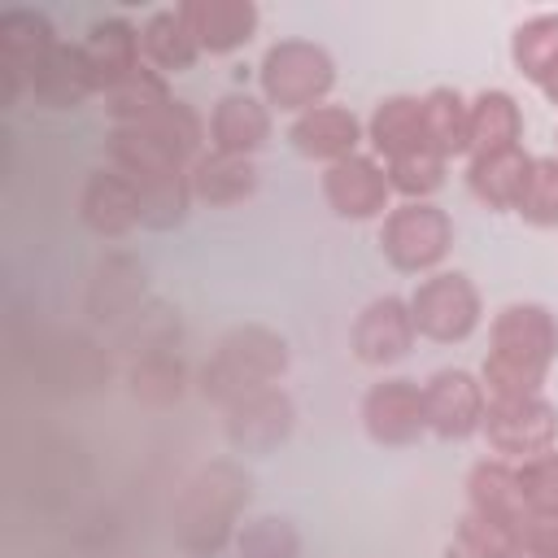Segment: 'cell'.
Instances as JSON below:
<instances>
[{
  "instance_id": "obj_36",
  "label": "cell",
  "mask_w": 558,
  "mask_h": 558,
  "mask_svg": "<svg viewBox=\"0 0 558 558\" xmlns=\"http://www.w3.org/2000/svg\"><path fill=\"white\" fill-rule=\"evenodd\" d=\"M453 554L458 558H519V527L466 510L453 527Z\"/></svg>"
},
{
  "instance_id": "obj_6",
  "label": "cell",
  "mask_w": 558,
  "mask_h": 558,
  "mask_svg": "<svg viewBox=\"0 0 558 558\" xmlns=\"http://www.w3.org/2000/svg\"><path fill=\"white\" fill-rule=\"evenodd\" d=\"M453 248V218L436 201H397L379 218V253L401 275H436Z\"/></svg>"
},
{
  "instance_id": "obj_7",
  "label": "cell",
  "mask_w": 558,
  "mask_h": 558,
  "mask_svg": "<svg viewBox=\"0 0 558 558\" xmlns=\"http://www.w3.org/2000/svg\"><path fill=\"white\" fill-rule=\"evenodd\" d=\"M405 301L414 314V331L432 344H462L484 323V296L466 270L423 275Z\"/></svg>"
},
{
  "instance_id": "obj_41",
  "label": "cell",
  "mask_w": 558,
  "mask_h": 558,
  "mask_svg": "<svg viewBox=\"0 0 558 558\" xmlns=\"http://www.w3.org/2000/svg\"><path fill=\"white\" fill-rule=\"evenodd\" d=\"M519 558H532V554H519Z\"/></svg>"
},
{
  "instance_id": "obj_19",
  "label": "cell",
  "mask_w": 558,
  "mask_h": 558,
  "mask_svg": "<svg viewBox=\"0 0 558 558\" xmlns=\"http://www.w3.org/2000/svg\"><path fill=\"white\" fill-rule=\"evenodd\" d=\"M275 135V109L253 92H222L209 109V148L257 157Z\"/></svg>"
},
{
  "instance_id": "obj_18",
  "label": "cell",
  "mask_w": 558,
  "mask_h": 558,
  "mask_svg": "<svg viewBox=\"0 0 558 558\" xmlns=\"http://www.w3.org/2000/svg\"><path fill=\"white\" fill-rule=\"evenodd\" d=\"M78 222L96 240L131 235L140 227V192H135V183L113 166L92 170L83 179V187H78Z\"/></svg>"
},
{
  "instance_id": "obj_40",
  "label": "cell",
  "mask_w": 558,
  "mask_h": 558,
  "mask_svg": "<svg viewBox=\"0 0 558 558\" xmlns=\"http://www.w3.org/2000/svg\"><path fill=\"white\" fill-rule=\"evenodd\" d=\"M536 92H541V96H545L549 105H558V61H554V65L545 70V78L536 83Z\"/></svg>"
},
{
  "instance_id": "obj_25",
  "label": "cell",
  "mask_w": 558,
  "mask_h": 558,
  "mask_svg": "<svg viewBox=\"0 0 558 558\" xmlns=\"http://www.w3.org/2000/svg\"><path fill=\"white\" fill-rule=\"evenodd\" d=\"M527 166H532V153H523V144L501 148V153H480L466 161V187L484 209H497V214L514 209L519 187L527 179Z\"/></svg>"
},
{
  "instance_id": "obj_30",
  "label": "cell",
  "mask_w": 558,
  "mask_h": 558,
  "mask_svg": "<svg viewBox=\"0 0 558 558\" xmlns=\"http://www.w3.org/2000/svg\"><path fill=\"white\" fill-rule=\"evenodd\" d=\"M140 192V227L148 231H174L187 222L192 214V179L187 170H166V174H153L144 183H135Z\"/></svg>"
},
{
  "instance_id": "obj_15",
  "label": "cell",
  "mask_w": 558,
  "mask_h": 558,
  "mask_svg": "<svg viewBox=\"0 0 558 558\" xmlns=\"http://www.w3.org/2000/svg\"><path fill=\"white\" fill-rule=\"evenodd\" d=\"M144 301H148V270L135 253L113 248L92 266V279L83 292V310L92 314V323L122 327Z\"/></svg>"
},
{
  "instance_id": "obj_38",
  "label": "cell",
  "mask_w": 558,
  "mask_h": 558,
  "mask_svg": "<svg viewBox=\"0 0 558 558\" xmlns=\"http://www.w3.org/2000/svg\"><path fill=\"white\" fill-rule=\"evenodd\" d=\"M514 484H519L523 519L558 514V449H545L536 458L514 462Z\"/></svg>"
},
{
  "instance_id": "obj_22",
  "label": "cell",
  "mask_w": 558,
  "mask_h": 558,
  "mask_svg": "<svg viewBox=\"0 0 558 558\" xmlns=\"http://www.w3.org/2000/svg\"><path fill=\"white\" fill-rule=\"evenodd\" d=\"M366 144H371V157H379V161H392V157H405L414 148H427L423 96H410V92L384 96L366 118Z\"/></svg>"
},
{
  "instance_id": "obj_8",
  "label": "cell",
  "mask_w": 558,
  "mask_h": 558,
  "mask_svg": "<svg viewBox=\"0 0 558 558\" xmlns=\"http://www.w3.org/2000/svg\"><path fill=\"white\" fill-rule=\"evenodd\" d=\"M480 436L488 440V449L506 462H523L536 458L545 449H558V405L545 392H527V397H488L484 410V427Z\"/></svg>"
},
{
  "instance_id": "obj_3",
  "label": "cell",
  "mask_w": 558,
  "mask_h": 558,
  "mask_svg": "<svg viewBox=\"0 0 558 558\" xmlns=\"http://www.w3.org/2000/svg\"><path fill=\"white\" fill-rule=\"evenodd\" d=\"M292 366V349L288 340L266 327V323H235L227 327L209 357L201 362L196 371V388L209 405L227 410L235 401H244L248 392H262V388H275Z\"/></svg>"
},
{
  "instance_id": "obj_14",
  "label": "cell",
  "mask_w": 558,
  "mask_h": 558,
  "mask_svg": "<svg viewBox=\"0 0 558 558\" xmlns=\"http://www.w3.org/2000/svg\"><path fill=\"white\" fill-rule=\"evenodd\" d=\"M414 340H418V331H414L410 301L397 292L366 301L349 327V349L362 366H397L401 357H410Z\"/></svg>"
},
{
  "instance_id": "obj_11",
  "label": "cell",
  "mask_w": 558,
  "mask_h": 558,
  "mask_svg": "<svg viewBox=\"0 0 558 558\" xmlns=\"http://www.w3.org/2000/svg\"><path fill=\"white\" fill-rule=\"evenodd\" d=\"M318 187H323L327 209L336 218H344V222H375V218H384L392 209L388 170L371 153H353V157H344L336 166H323Z\"/></svg>"
},
{
  "instance_id": "obj_17",
  "label": "cell",
  "mask_w": 558,
  "mask_h": 558,
  "mask_svg": "<svg viewBox=\"0 0 558 558\" xmlns=\"http://www.w3.org/2000/svg\"><path fill=\"white\" fill-rule=\"evenodd\" d=\"M362 140H366V122L349 105H336V100L296 113L292 126H288V144L305 161H323V166H336V161L353 157Z\"/></svg>"
},
{
  "instance_id": "obj_5",
  "label": "cell",
  "mask_w": 558,
  "mask_h": 558,
  "mask_svg": "<svg viewBox=\"0 0 558 558\" xmlns=\"http://www.w3.org/2000/svg\"><path fill=\"white\" fill-rule=\"evenodd\" d=\"M257 87L270 109L296 118L314 105H327L336 87V57L318 39H275L257 61Z\"/></svg>"
},
{
  "instance_id": "obj_31",
  "label": "cell",
  "mask_w": 558,
  "mask_h": 558,
  "mask_svg": "<svg viewBox=\"0 0 558 558\" xmlns=\"http://www.w3.org/2000/svg\"><path fill=\"white\" fill-rule=\"evenodd\" d=\"M170 100H174V92H170L166 74H157L153 65H140L131 78H122V83L105 96V109H109L113 126H135V122L157 118Z\"/></svg>"
},
{
  "instance_id": "obj_1",
  "label": "cell",
  "mask_w": 558,
  "mask_h": 558,
  "mask_svg": "<svg viewBox=\"0 0 558 558\" xmlns=\"http://www.w3.org/2000/svg\"><path fill=\"white\" fill-rule=\"evenodd\" d=\"M558 362V314L541 301H510L488 323V353L480 379L488 397L541 392Z\"/></svg>"
},
{
  "instance_id": "obj_39",
  "label": "cell",
  "mask_w": 558,
  "mask_h": 558,
  "mask_svg": "<svg viewBox=\"0 0 558 558\" xmlns=\"http://www.w3.org/2000/svg\"><path fill=\"white\" fill-rule=\"evenodd\" d=\"M519 554H532V558H558V514L523 519V527H519Z\"/></svg>"
},
{
  "instance_id": "obj_32",
  "label": "cell",
  "mask_w": 558,
  "mask_h": 558,
  "mask_svg": "<svg viewBox=\"0 0 558 558\" xmlns=\"http://www.w3.org/2000/svg\"><path fill=\"white\" fill-rule=\"evenodd\" d=\"M510 61L536 87L545 78V70L558 61V13H536V17L519 22L510 35Z\"/></svg>"
},
{
  "instance_id": "obj_28",
  "label": "cell",
  "mask_w": 558,
  "mask_h": 558,
  "mask_svg": "<svg viewBox=\"0 0 558 558\" xmlns=\"http://www.w3.org/2000/svg\"><path fill=\"white\" fill-rule=\"evenodd\" d=\"M466 510L497 519V523H514L523 527V501H519V484H514V462L506 458H484L466 471Z\"/></svg>"
},
{
  "instance_id": "obj_13",
  "label": "cell",
  "mask_w": 558,
  "mask_h": 558,
  "mask_svg": "<svg viewBox=\"0 0 558 558\" xmlns=\"http://www.w3.org/2000/svg\"><path fill=\"white\" fill-rule=\"evenodd\" d=\"M57 44H61V35L48 13H39V9H4L0 13V87H4L0 100H4V109L17 105L31 74L44 65V57Z\"/></svg>"
},
{
  "instance_id": "obj_24",
  "label": "cell",
  "mask_w": 558,
  "mask_h": 558,
  "mask_svg": "<svg viewBox=\"0 0 558 558\" xmlns=\"http://www.w3.org/2000/svg\"><path fill=\"white\" fill-rule=\"evenodd\" d=\"M140 52H144V65H153L157 74H183L196 65L201 57V44L192 35V26L183 22L179 4L174 9H157L140 22Z\"/></svg>"
},
{
  "instance_id": "obj_35",
  "label": "cell",
  "mask_w": 558,
  "mask_h": 558,
  "mask_svg": "<svg viewBox=\"0 0 558 558\" xmlns=\"http://www.w3.org/2000/svg\"><path fill=\"white\" fill-rule=\"evenodd\" d=\"M384 170H388L392 196H401V201H432V196L445 187L449 161H445L440 153H432V148H414V153H405V157L384 161Z\"/></svg>"
},
{
  "instance_id": "obj_23",
  "label": "cell",
  "mask_w": 558,
  "mask_h": 558,
  "mask_svg": "<svg viewBox=\"0 0 558 558\" xmlns=\"http://www.w3.org/2000/svg\"><path fill=\"white\" fill-rule=\"evenodd\" d=\"M26 92H31L35 105L57 109V113L78 109L87 96H96V87H92V78H87V65H83V52H78V39H74V44L61 39V44L44 57V65L31 74Z\"/></svg>"
},
{
  "instance_id": "obj_10",
  "label": "cell",
  "mask_w": 558,
  "mask_h": 558,
  "mask_svg": "<svg viewBox=\"0 0 558 558\" xmlns=\"http://www.w3.org/2000/svg\"><path fill=\"white\" fill-rule=\"evenodd\" d=\"M488 388L466 366H440L423 379V414L436 440H471L484 427Z\"/></svg>"
},
{
  "instance_id": "obj_34",
  "label": "cell",
  "mask_w": 558,
  "mask_h": 558,
  "mask_svg": "<svg viewBox=\"0 0 558 558\" xmlns=\"http://www.w3.org/2000/svg\"><path fill=\"white\" fill-rule=\"evenodd\" d=\"M514 214L536 231H554L558 227V153L532 157L527 179H523L519 201H514Z\"/></svg>"
},
{
  "instance_id": "obj_9",
  "label": "cell",
  "mask_w": 558,
  "mask_h": 558,
  "mask_svg": "<svg viewBox=\"0 0 558 558\" xmlns=\"http://www.w3.org/2000/svg\"><path fill=\"white\" fill-rule=\"evenodd\" d=\"M362 432L379 449H405L427 436V414H423V384L410 375H384L375 379L362 401H357Z\"/></svg>"
},
{
  "instance_id": "obj_26",
  "label": "cell",
  "mask_w": 558,
  "mask_h": 558,
  "mask_svg": "<svg viewBox=\"0 0 558 558\" xmlns=\"http://www.w3.org/2000/svg\"><path fill=\"white\" fill-rule=\"evenodd\" d=\"M423 135L427 148L445 161L471 157V100L458 87H432L423 92Z\"/></svg>"
},
{
  "instance_id": "obj_20",
  "label": "cell",
  "mask_w": 558,
  "mask_h": 558,
  "mask_svg": "<svg viewBox=\"0 0 558 558\" xmlns=\"http://www.w3.org/2000/svg\"><path fill=\"white\" fill-rule=\"evenodd\" d=\"M179 13L192 26L201 52H209V57L240 52L257 35V22H262L253 0H183Z\"/></svg>"
},
{
  "instance_id": "obj_33",
  "label": "cell",
  "mask_w": 558,
  "mask_h": 558,
  "mask_svg": "<svg viewBox=\"0 0 558 558\" xmlns=\"http://www.w3.org/2000/svg\"><path fill=\"white\" fill-rule=\"evenodd\" d=\"M179 314L166 301H144L122 327H118V344L131 349V357L140 353H161V349H179Z\"/></svg>"
},
{
  "instance_id": "obj_2",
  "label": "cell",
  "mask_w": 558,
  "mask_h": 558,
  "mask_svg": "<svg viewBox=\"0 0 558 558\" xmlns=\"http://www.w3.org/2000/svg\"><path fill=\"white\" fill-rule=\"evenodd\" d=\"M248 497H253V475L235 458H214L196 466L183 480L174 510H170V532L179 549L192 558H214L227 545H235Z\"/></svg>"
},
{
  "instance_id": "obj_12",
  "label": "cell",
  "mask_w": 558,
  "mask_h": 558,
  "mask_svg": "<svg viewBox=\"0 0 558 558\" xmlns=\"http://www.w3.org/2000/svg\"><path fill=\"white\" fill-rule=\"evenodd\" d=\"M296 432V401L275 384L222 410V436L244 458H266Z\"/></svg>"
},
{
  "instance_id": "obj_37",
  "label": "cell",
  "mask_w": 558,
  "mask_h": 558,
  "mask_svg": "<svg viewBox=\"0 0 558 558\" xmlns=\"http://www.w3.org/2000/svg\"><path fill=\"white\" fill-rule=\"evenodd\" d=\"M240 558H301V532L283 514H253L235 532Z\"/></svg>"
},
{
  "instance_id": "obj_27",
  "label": "cell",
  "mask_w": 558,
  "mask_h": 558,
  "mask_svg": "<svg viewBox=\"0 0 558 558\" xmlns=\"http://www.w3.org/2000/svg\"><path fill=\"white\" fill-rule=\"evenodd\" d=\"M523 144V109L510 92L484 87L471 96V157Z\"/></svg>"
},
{
  "instance_id": "obj_16",
  "label": "cell",
  "mask_w": 558,
  "mask_h": 558,
  "mask_svg": "<svg viewBox=\"0 0 558 558\" xmlns=\"http://www.w3.org/2000/svg\"><path fill=\"white\" fill-rule=\"evenodd\" d=\"M78 52H83V65H87V78H92L96 96H109L122 78H131L144 65L140 26L131 17H122V13L96 17L87 26V35L78 39Z\"/></svg>"
},
{
  "instance_id": "obj_21",
  "label": "cell",
  "mask_w": 558,
  "mask_h": 558,
  "mask_svg": "<svg viewBox=\"0 0 558 558\" xmlns=\"http://www.w3.org/2000/svg\"><path fill=\"white\" fill-rule=\"evenodd\" d=\"M192 196L209 209H231V205H244L257 196L262 187V170H257V157H235V153H218V148H205L192 170Z\"/></svg>"
},
{
  "instance_id": "obj_4",
  "label": "cell",
  "mask_w": 558,
  "mask_h": 558,
  "mask_svg": "<svg viewBox=\"0 0 558 558\" xmlns=\"http://www.w3.org/2000/svg\"><path fill=\"white\" fill-rule=\"evenodd\" d=\"M205 144H209V122L179 96L157 118L135 122V126H113L105 140L109 166L122 170L131 183H144L166 170H192Z\"/></svg>"
},
{
  "instance_id": "obj_29",
  "label": "cell",
  "mask_w": 558,
  "mask_h": 558,
  "mask_svg": "<svg viewBox=\"0 0 558 558\" xmlns=\"http://www.w3.org/2000/svg\"><path fill=\"white\" fill-rule=\"evenodd\" d=\"M192 375H187V362L179 357V349H161V353H140L131 357L126 366V388L135 401L161 410V405H174L183 392H187Z\"/></svg>"
}]
</instances>
